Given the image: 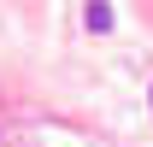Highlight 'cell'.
Listing matches in <instances>:
<instances>
[{
	"label": "cell",
	"mask_w": 153,
	"mask_h": 147,
	"mask_svg": "<svg viewBox=\"0 0 153 147\" xmlns=\"http://www.w3.org/2000/svg\"><path fill=\"white\" fill-rule=\"evenodd\" d=\"M88 30L106 36V30H112V6H100V0H94V6H88Z\"/></svg>",
	"instance_id": "6da1fadb"
}]
</instances>
